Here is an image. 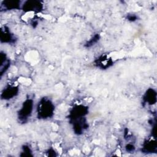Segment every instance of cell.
Instances as JSON below:
<instances>
[{
    "label": "cell",
    "instance_id": "30bf717a",
    "mask_svg": "<svg viewBox=\"0 0 157 157\" xmlns=\"http://www.w3.org/2000/svg\"><path fill=\"white\" fill-rule=\"evenodd\" d=\"M144 102L149 105H153L156 102V92L152 88L148 89L143 96Z\"/></svg>",
    "mask_w": 157,
    "mask_h": 157
},
{
    "label": "cell",
    "instance_id": "277c9868",
    "mask_svg": "<svg viewBox=\"0 0 157 157\" xmlns=\"http://www.w3.org/2000/svg\"><path fill=\"white\" fill-rule=\"evenodd\" d=\"M88 113V107L83 105H76L70 111L69 118L70 120L84 117Z\"/></svg>",
    "mask_w": 157,
    "mask_h": 157
},
{
    "label": "cell",
    "instance_id": "8fae6325",
    "mask_svg": "<svg viewBox=\"0 0 157 157\" xmlns=\"http://www.w3.org/2000/svg\"><path fill=\"white\" fill-rule=\"evenodd\" d=\"M157 149V144L155 140H150L145 142L143 144L142 151L146 153H156Z\"/></svg>",
    "mask_w": 157,
    "mask_h": 157
},
{
    "label": "cell",
    "instance_id": "9c48e42d",
    "mask_svg": "<svg viewBox=\"0 0 157 157\" xmlns=\"http://www.w3.org/2000/svg\"><path fill=\"white\" fill-rule=\"evenodd\" d=\"M0 40L1 43H13L15 42L13 36L6 26L2 27L1 29Z\"/></svg>",
    "mask_w": 157,
    "mask_h": 157
},
{
    "label": "cell",
    "instance_id": "7c38bea8",
    "mask_svg": "<svg viewBox=\"0 0 157 157\" xmlns=\"http://www.w3.org/2000/svg\"><path fill=\"white\" fill-rule=\"evenodd\" d=\"M1 66H0V75L1 77L8 70L9 67L10 66V59L7 58L6 54L3 52H1Z\"/></svg>",
    "mask_w": 157,
    "mask_h": 157
},
{
    "label": "cell",
    "instance_id": "52a82bcc",
    "mask_svg": "<svg viewBox=\"0 0 157 157\" xmlns=\"http://www.w3.org/2000/svg\"><path fill=\"white\" fill-rule=\"evenodd\" d=\"M18 93V88L17 86H9L4 88L1 94L2 99L9 100L16 96Z\"/></svg>",
    "mask_w": 157,
    "mask_h": 157
},
{
    "label": "cell",
    "instance_id": "e0dca14e",
    "mask_svg": "<svg viewBox=\"0 0 157 157\" xmlns=\"http://www.w3.org/2000/svg\"><path fill=\"white\" fill-rule=\"evenodd\" d=\"M47 153H48V156H56V155H55V151L53 150H52V149L48 150V151H47Z\"/></svg>",
    "mask_w": 157,
    "mask_h": 157
},
{
    "label": "cell",
    "instance_id": "6da1fadb",
    "mask_svg": "<svg viewBox=\"0 0 157 157\" xmlns=\"http://www.w3.org/2000/svg\"><path fill=\"white\" fill-rule=\"evenodd\" d=\"M55 110L53 102L46 98H42L37 107V117L39 119H47L52 117Z\"/></svg>",
    "mask_w": 157,
    "mask_h": 157
},
{
    "label": "cell",
    "instance_id": "2e32d148",
    "mask_svg": "<svg viewBox=\"0 0 157 157\" xmlns=\"http://www.w3.org/2000/svg\"><path fill=\"white\" fill-rule=\"evenodd\" d=\"M127 18L130 21H136L137 20V17L135 15H128Z\"/></svg>",
    "mask_w": 157,
    "mask_h": 157
},
{
    "label": "cell",
    "instance_id": "ba28073f",
    "mask_svg": "<svg viewBox=\"0 0 157 157\" xmlns=\"http://www.w3.org/2000/svg\"><path fill=\"white\" fill-rule=\"evenodd\" d=\"M20 1L17 0H6L1 2L0 9L1 10H10L19 9L20 8Z\"/></svg>",
    "mask_w": 157,
    "mask_h": 157
},
{
    "label": "cell",
    "instance_id": "8992f818",
    "mask_svg": "<svg viewBox=\"0 0 157 157\" xmlns=\"http://www.w3.org/2000/svg\"><path fill=\"white\" fill-rule=\"evenodd\" d=\"M96 67L101 69H107L113 65V61L107 55H102L94 61Z\"/></svg>",
    "mask_w": 157,
    "mask_h": 157
},
{
    "label": "cell",
    "instance_id": "5b68a950",
    "mask_svg": "<svg viewBox=\"0 0 157 157\" xmlns=\"http://www.w3.org/2000/svg\"><path fill=\"white\" fill-rule=\"evenodd\" d=\"M43 9V4L40 1L32 0V1H26L24 2L22 6V9L25 12H40Z\"/></svg>",
    "mask_w": 157,
    "mask_h": 157
},
{
    "label": "cell",
    "instance_id": "4fadbf2b",
    "mask_svg": "<svg viewBox=\"0 0 157 157\" xmlns=\"http://www.w3.org/2000/svg\"><path fill=\"white\" fill-rule=\"evenodd\" d=\"M99 39H100V36L99 34H94V36L85 44V47L87 48L91 47V46L94 45L96 43H97V42H98Z\"/></svg>",
    "mask_w": 157,
    "mask_h": 157
},
{
    "label": "cell",
    "instance_id": "5bb4252c",
    "mask_svg": "<svg viewBox=\"0 0 157 157\" xmlns=\"http://www.w3.org/2000/svg\"><path fill=\"white\" fill-rule=\"evenodd\" d=\"M23 152L20 155L21 156H33L32 151L28 145H23Z\"/></svg>",
    "mask_w": 157,
    "mask_h": 157
},
{
    "label": "cell",
    "instance_id": "3957f363",
    "mask_svg": "<svg viewBox=\"0 0 157 157\" xmlns=\"http://www.w3.org/2000/svg\"><path fill=\"white\" fill-rule=\"evenodd\" d=\"M70 122L73 125V130L75 134L77 135L82 134L83 131L88 128V124L86 123L85 117L70 120Z\"/></svg>",
    "mask_w": 157,
    "mask_h": 157
},
{
    "label": "cell",
    "instance_id": "9a60e30c",
    "mask_svg": "<svg viewBox=\"0 0 157 157\" xmlns=\"http://www.w3.org/2000/svg\"><path fill=\"white\" fill-rule=\"evenodd\" d=\"M125 148H126V151H128V152H132L135 150L134 146L132 144H128L126 145Z\"/></svg>",
    "mask_w": 157,
    "mask_h": 157
},
{
    "label": "cell",
    "instance_id": "7a4b0ae2",
    "mask_svg": "<svg viewBox=\"0 0 157 157\" xmlns=\"http://www.w3.org/2000/svg\"><path fill=\"white\" fill-rule=\"evenodd\" d=\"M33 109V101L28 99L23 103L21 108L18 112V118L21 123H25L31 115Z\"/></svg>",
    "mask_w": 157,
    "mask_h": 157
}]
</instances>
